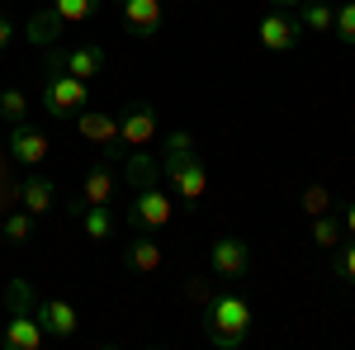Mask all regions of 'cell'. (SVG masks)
Instances as JSON below:
<instances>
[{
  "label": "cell",
  "mask_w": 355,
  "mask_h": 350,
  "mask_svg": "<svg viewBox=\"0 0 355 350\" xmlns=\"http://www.w3.org/2000/svg\"><path fill=\"white\" fill-rule=\"evenodd\" d=\"M162 175L171 194L180 199V204H199L204 194H209V166L199 161V152H194V137L185 128H175V133L166 137V157H162Z\"/></svg>",
  "instance_id": "cell-1"
},
{
  "label": "cell",
  "mask_w": 355,
  "mask_h": 350,
  "mask_svg": "<svg viewBox=\"0 0 355 350\" xmlns=\"http://www.w3.org/2000/svg\"><path fill=\"white\" fill-rule=\"evenodd\" d=\"M204 336L214 350H242L251 336V303L242 294H214V303L204 308Z\"/></svg>",
  "instance_id": "cell-2"
},
{
  "label": "cell",
  "mask_w": 355,
  "mask_h": 350,
  "mask_svg": "<svg viewBox=\"0 0 355 350\" xmlns=\"http://www.w3.org/2000/svg\"><path fill=\"white\" fill-rule=\"evenodd\" d=\"M33 284L28 279H10L5 284V308H10V317H5V350H38L43 346V326H38V313H33Z\"/></svg>",
  "instance_id": "cell-3"
},
{
  "label": "cell",
  "mask_w": 355,
  "mask_h": 350,
  "mask_svg": "<svg viewBox=\"0 0 355 350\" xmlns=\"http://www.w3.org/2000/svg\"><path fill=\"white\" fill-rule=\"evenodd\" d=\"M85 100H90L85 81H76L71 71H62L53 57H48V76H43V85H38L43 114H48V119H76V114L85 109Z\"/></svg>",
  "instance_id": "cell-4"
},
{
  "label": "cell",
  "mask_w": 355,
  "mask_h": 350,
  "mask_svg": "<svg viewBox=\"0 0 355 350\" xmlns=\"http://www.w3.org/2000/svg\"><path fill=\"white\" fill-rule=\"evenodd\" d=\"M171 218H175V194L162 189L157 180H137L133 185V204H128V222L142 227V232H162Z\"/></svg>",
  "instance_id": "cell-5"
},
{
  "label": "cell",
  "mask_w": 355,
  "mask_h": 350,
  "mask_svg": "<svg viewBox=\"0 0 355 350\" xmlns=\"http://www.w3.org/2000/svg\"><path fill=\"white\" fill-rule=\"evenodd\" d=\"M256 38L266 43V53H294L303 43V24H299L294 10H270V15H261Z\"/></svg>",
  "instance_id": "cell-6"
},
{
  "label": "cell",
  "mask_w": 355,
  "mask_h": 350,
  "mask_svg": "<svg viewBox=\"0 0 355 350\" xmlns=\"http://www.w3.org/2000/svg\"><path fill=\"white\" fill-rule=\"evenodd\" d=\"M162 133V119H157V109L152 105H128V114L119 119V142L128 147V152H137V147H152V137Z\"/></svg>",
  "instance_id": "cell-7"
},
{
  "label": "cell",
  "mask_w": 355,
  "mask_h": 350,
  "mask_svg": "<svg viewBox=\"0 0 355 350\" xmlns=\"http://www.w3.org/2000/svg\"><path fill=\"white\" fill-rule=\"evenodd\" d=\"M33 313H38L43 336H53V341H71V336L81 331V317H76V308H71L67 298H38Z\"/></svg>",
  "instance_id": "cell-8"
},
{
  "label": "cell",
  "mask_w": 355,
  "mask_h": 350,
  "mask_svg": "<svg viewBox=\"0 0 355 350\" xmlns=\"http://www.w3.org/2000/svg\"><path fill=\"white\" fill-rule=\"evenodd\" d=\"M209 270H214V279H242L251 270V246L242 237H218L209 251Z\"/></svg>",
  "instance_id": "cell-9"
},
{
  "label": "cell",
  "mask_w": 355,
  "mask_h": 350,
  "mask_svg": "<svg viewBox=\"0 0 355 350\" xmlns=\"http://www.w3.org/2000/svg\"><path fill=\"white\" fill-rule=\"evenodd\" d=\"M62 67V71H71L76 81H95L100 71H105V48L100 43H81V48H57V53H48Z\"/></svg>",
  "instance_id": "cell-10"
},
{
  "label": "cell",
  "mask_w": 355,
  "mask_h": 350,
  "mask_svg": "<svg viewBox=\"0 0 355 350\" xmlns=\"http://www.w3.org/2000/svg\"><path fill=\"white\" fill-rule=\"evenodd\" d=\"M5 142H10V157L19 166H43L48 161V147H53L48 133H38L33 123H10V137Z\"/></svg>",
  "instance_id": "cell-11"
},
{
  "label": "cell",
  "mask_w": 355,
  "mask_h": 350,
  "mask_svg": "<svg viewBox=\"0 0 355 350\" xmlns=\"http://www.w3.org/2000/svg\"><path fill=\"white\" fill-rule=\"evenodd\" d=\"M119 10H123V24L133 38H157L166 24L162 0H119Z\"/></svg>",
  "instance_id": "cell-12"
},
{
  "label": "cell",
  "mask_w": 355,
  "mask_h": 350,
  "mask_svg": "<svg viewBox=\"0 0 355 350\" xmlns=\"http://www.w3.org/2000/svg\"><path fill=\"white\" fill-rule=\"evenodd\" d=\"M67 213L81 222L85 242L105 246L114 237V204H67Z\"/></svg>",
  "instance_id": "cell-13"
},
{
  "label": "cell",
  "mask_w": 355,
  "mask_h": 350,
  "mask_svg": "<svg viewBox=\"0 0 355 350\" xmlns=\"http://www.w3.org/2000/svg\"><path fill=\"white\" fill-rule=\"evenodd\" d=\"M114 189H119V175H114V161H100L85 170L81 189H76V199L71 204H114Z\"/></svg>",
  "instance_id": "cell-14"
},
{
  "label": "cell",
  "mask_w": 355,
  "mask_h": 350,
  "mask_svg": "<svg viewBox=\"0 0 355 350\" xmlns=\"http://www.w3.org/2000/svg\"><path fill=\"white\" fill-rule=\"evenodd\" d=\"M76 133L85 137V142H95V147H119V119L114 114H105V109H81L76 114Z\"/></svg>",
  "instance_id": "cell-15"
},
{
  "label": "cell",
  "mask_w": 355,
  "mask_h": 350,
  "mask_svg": "<svg viewBox=\"0 0 355 350\" xmlns=\"http://www.w3.org/2000/svg\"><path fill=\"white\" fill-rule=\"evenodd\" d=\"M123 261H128V265H133L137 274H157L166 256H162V246L152 242V232H142V227H137L133 237L123 242Z\"/></svg>",
  "instance_id": "cell-16"
},
{
  "label": "cell",
  "mask_w": 355,
  "mask_h": 350,
  "mask_svg": "<svg viewBox=\"0 0 355 350\" xmlns=\"http://www.w3.org/2000/svg\"><path fill=\"white\" fill-rule=\"evenodd\" d=\"M53 204H57V189L48 175H24V185H19V209H28L33 218H43V213H53Z\"/></svg>",
  "instance_id": "cell-17"
},
{
  "label": "cell",
  "mask_w": 355,
  "mask_h": 350,
  "mask_svg": "<svg viewBox=\"0 0 355 350\" xmlns=\"http://www.w3.org/2000/svg\"><path fill=\"white\" fill-rule=\"evenodd\" d=\"M57 33H62L57 10L53 5H38V10L28 15V24H24V38L33 43V48H57Z\"/></svg>",
  "instance_id": "cell-18"
},
{
  "label": "cell",
  "mask_w": 355,
  "mask_h": 350,
  "mask_svg": "<svg viewBox=\"0 0 355 350\" xmlns=\"http://www.w3.org/2000/svg\"><path fill=\"white\" fill-rule=\"evenodd\" d=\"M299 24L308 28V33H331L336 10H331L327 0H303V5H299Z\"/></svg>",
  "instance_id": "cell-19"
},
{
  "label": "cell",
  "mask_w": 355,
  "mask_h": 350,
  "mask_svg": "<svg viewBox=\"0 0 355 350\" xmlns=\"http://www.w3.org/2000/svg\"><path fill=\"white\" fill-rule=\"evenodd\" d=\"M346 237V227H341V213H318L313 218V246H322V251H336V242Z\"/></svg>",
  "instance_id": "cell-20"
},
{
  "label": "cell",
  "mask_w": 355,
  "mask_h": 350,
  "mask_svg": "<svg viewBox=\"0 0 355 350\" xmlns=\"http://www.w3.org/2000/svg\"><path fill=\"white\" fill-rule=\"evenodd\" d=\"M100 5H105V0H53V10H57L62 24H85V19H95Z\"/></svg>",
  "instance_id": "cell-21"
},
{
  "label": "cell",
  "mask_w": 355,
  "mask_h": 350,
  "mask_svg": "<svg viewBox=\"0 0 355 350\" xmlns=\"http://www.w3.org/2000/svg\"><path fill=\"white\" fill-rule=\"evenodd\" d=\"M0 237L10 246H24L28 237H33V213L28 209H19V213H5L0 218Z\"/></svg>",
  "instance_id": "cell-22"
},
{
  "label": "cell",
  "mask_w": 355,
  "mask_h": 350,
  "mask_svg": "<svg viewBox=\"0 0 355 350\" xmlns=\"http://www.w3.org/2000/svg\"><path fill=\"white\" fill-rule=\"evenodd\" d=\"M0 119L5 123H28V95L24 90H15V85L0 90Z\"/></svg>",
  "instance_id": "cell-23"
},
{
  "label": "cell",
  "mask_w": 355,
  "mask_h": 350,
  "mask_svg": "<svg viewBox=\"0 0 355 350\" xmlns=\"http://www.w3.org/2000/svg\"><path fill=\"white\" fill-rule=\"evenodd\" d=\"M331 274L355 284V237L351 242H336V256H331Z\"/></svg>",
  "instance_id": "cell-24"
},
{
  "label": "cell",
  "mask_w": 355,
  "mask_h": 350,
  "mask_svg": "<svg viewBox=\"0 0 355 350\" xmlns=\"http://www.w3.org/2000/svg\"><path fill=\"white\" fill-rule=\"evenodd\" d=\"M303 213H308V218L331 213V189L327 185H308V189H303Z\"/></svg>",
  "instance_id": "cell-25"
},
{
  "label": "cell",
  "mask_w": 355,
  "mask_h": 350,
  "mask_svg": "<svg viewBox=\"0 0 355 350\" xmlns=\"http://www.w3.org/2000/svg\"><path fill=\"white\" fill-rule=\"evenodd\" d=\"M331 33H336L346 48H355V0H346V5L336 10V24H331Z\"/></svg>",
  "instance_id": "cell-26"
},
{
  "label": "cell",
  "mask_w": 355,
  "mask_h": 350,
  "mask_svg": "<svg viewBox=\"0 0 355 350\" xmlns=\"http://www.w3.org/2000/svg\"><path fill=\"white\" fill-rule=\"evenodd\" d=\"M185 298L204 313V308L214 303V284H209V279H199V274H190V279H185Z\"/></svg>",
  "instance_id": "cell-27"
},
{
  "label": "cell",
  "mask_w": 355,
  "mask_h": 350,
  "mask_svg": "<svg viewBox=\"0 0 355 350\" xmlns=\"http://www.w3.org/2000/svg\"><path fill=\"white\" fill-rule=\"evenodd\" d=\"M10 38H15V24H10V15H5V10H0V53H5V48H10Z\"/></svg>",
  "instance_id": "cell-28"
},
{
  "label": "cell",
  "mask_w": 355,
  "mask_h": 350,
  "mask_svg": "<svg viewBox=\"0 0 355 350\" xmlns=\"http://www.w3.org/2000/svg\"><path fill=\"white\" fill-rule=\"evenodd\" d=\"M341 227H346V237H355V204L341 209Z\"/></svg>",
  "instance_id": "cell-29"
},
{
  "label": "cell",
  "mask_w": 355,
  "mask_h": 350,
  "mask_svg": "<svg viewBox=\"0 0 355 350\" xmlns=\"http://www.w3.org/2000/svg\"><path fill=\"white\" fill-rule=\"evenodd\" d=\"M270 5H275V10H299L303 0H270Z\"/></svg>",
  "instance_id": "cell-30"
},
{
  "label": "cell",
  "mask_w": 355,
  "mask_h": 350,
  "mask_svg": "<svg viewBox=\"0 0 355 350\" xmlns=\"http://www.w3.org/2000/svg\"><path fill=\"white\" fill-rule=\"evenodd\" d=\"M38 5H53V0H38Z\"/></svg>",
  "instance_id": "cell-31"
},
{
  "label": "cell",
  "mask_w": 355,
  "mask_h": 350,
  "mask_svg": "<svg viewBox=\"0 0 355 350\" xmlns=\"http://www.w3.org/2000/svg\"><path fill=\"white\" fill-rule=\"evenodd\" d=\"M110 5H119V0H110Z\"/></svg>",
  "instance_id": "cell-32"
}]
</instances>
